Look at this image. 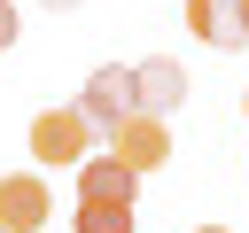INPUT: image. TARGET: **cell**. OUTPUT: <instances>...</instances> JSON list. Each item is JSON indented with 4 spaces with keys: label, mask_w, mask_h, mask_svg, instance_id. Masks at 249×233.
<instances>
[{
    "label": "cell",
    "mask_w": 249,
    "mask_h": 233,
    "mask_svg": "<svg viewBox=\"0 0 249 233\" xmlns=\"http://www.w3.org/2000/svg\"><path fill=\"white\" fill-rule=\"evenodd\" d=\"M47 217H54L47 179H39V171H8V179H0V225H8V233H39Z\"/></svg>",
    "instance_id": "3957f363"
},
{
    "label": "cell",
    "mask_w": 249,
    "mask_h": 233,
    "mask_svg": "<svg viewBox=\"0 0 249 233\" xmlns=\"http://www.w3.org/2000/svg\"><path fill=\"white\" fill-rule=\"evenodd\" d=\"M16 31H23V23H16V0H0V54L16 47Z\"/></svg>",
    "instance_id": "9c48e42d"
},
{
    "label": "cell",
    "mask_w": 249,
    "mask_h": 233,
    "mask_svg": "<svg viewBox=\"0 0 249 233\" xmlns=\"http://www.w3.org/2000/svg\"><path fill=\"white\" fill-rule=\"evenodd\" d=\"M187 31H195V39H210L218 54L249 47V23H241V0H187Z\"/></svg>",
    "instance_id": "52a82bcc"
},
{
    "label": "cell",
    "mask_w": 249,
    "mask_h": 233,
    "mask_svg": "<svg viewBox=\"0 0 249 233\" xmlns=\"http://www.w3.org/2000/svg\"><path fill=\"white\" fill-rule=\"evenodd\" d=\"M78 109H86L93 132H109V124L132 109V62H101V70L86 78V101H78Z\"/></svg>",
    "instance_id": "5b68a950"
},
{
    "label": "cell",
    "mask_w": 249,
    "mask_h": 233,
    "mask_svg": "<svg viewBox=\"0 0 249 233\" xmlns=\"http://www.w3.org/2000/svg\"><path fill=\"white\" fill-rule=\"evenodd\" d=\"M78 194H86V202H132V194H140V171H132L124 155H93V148H86V155H78Z\"/></svg>",
    "instance_id": "8992f818"
},
{
    "label": "cell",
    "mask_w": 249,
    "mask_h": 233,
    "mask_svg": "<svg viewBox=\"0 0 249 233\" xmlns=\"http://www.w3.org/2000/svg\"><path fill=\"white\" fill-rule=\"evenodd\" d=\"M101 140H109V155H124L140 179H148L156 163H171V124H163V116H148V109H124Z\"/></svg>",
    "instance_id": "7a4b0ae2"
},
{
    "label": "cell",
    "mask_w": 249,
    "mask_h": 233,
    "mask_svg": "<svg viewBox=\"0 0 249 233\" xmlns=\"http://www.w3.org/2000/svg\"><path fill=\"white\" fill-rule=\"evenodd\" d=\"M241 109H249V101H241Z\"/></svg>",
    "instance_id": "4fadbf2b"
},
{
    "label": "cell",
    "mask_w": 249,
    "mask_h": 233,
    "mask_svg": "<svg viewBox=\"0 0 249 233\" xmlns=\"http://www.w3.org/2000/svg\"><path fill=\"white\" fill-rule=\"evenodd\" d=\"M93 140H101V132L86 124V109H78V101H62V109H39V116H31V155H39V163H54V171H70Z\"/></svg>",
    "instance_id": "6da1fadb"
},
{
    "label": "cell",
    "mask_w": 249,
    "mask_h": 233,
    "mask_svg": "<svg viewBox=\"0 0 249 233\" xmlns=\"http://www.w3.org/2000/svg\"><path fill=\"white\" fill-rule=\"evenodd\" d=\"M0 233H8V225H0Z\"/></svg>",
    "instance_id": "5bb4252c"
},
{
    "label": "cell",
    "mask_w": 249,
    "mask_h": 233,
    "mask_svg": "<svg viewBox=\"0 0 249 233\" xmlns=\"http://www.w3.org/2000/svg\"><path fill=\"white\" fill-rule=\"evenodd\" d=\"M195 233H226V225H195Z\"/></svg>",
    "instance_id": "30bf717a"
},
{
    "label": "cell",
    "mask_w": 249,
    "mask_h": 233,
    "mask_svg": "<svg viewBox=\"0 0 249 233\" xmlns=\"http://www.w3.org/2000/svg\"><path fill=\"white\" fill-rule=\"evenodd\" d=\"M241 23H249V0H241Z\"/></svg>",
    "instance_id": "7c38bea8"
},
{
    "label": "cell",
    "mask_w": 249,
    "mask_h": 233,
    "mask_svg": "<svg viewBox=\"0 0 249 233\" xmlns=\"http://www.w3.org/2000/svg\"><path fill=\"white\" fill-rule=\"evenodd\" d=\"M70 233H132V202H86V194H78Z\"/></svg>",
    "instance_id": "ba28073f"
},
{
    "label": "cell",
    "mask_w": 249,
    "mask_h": 233,
    "mask_svg": "<svg viewBox=\"0 0 249 233\" xmlns=\"http://www.w3.org/2000/svg\"><path fill=\"white\" fill-rule=\"evenodd\" d=\"M187 101V70L171 62V54H148V62H132V109H148V116H171Z\"/></svg>",
    "instance_id": "277c9868"
},
{
    "label": "cell",
    "mask_w": 249,
    "mask_h": 233,
    "mask_svg": "<svg viewBox=\"0 0 249 233\" xmlns=\"http://www.w3.org/2000/svg\"><path fill=\"white\" fill-rule=\"evenodd\" d=\"M47 8H78V0H47Z\"/></svg>",
    "instance_id": "8fae6325"
}]
</instances>
